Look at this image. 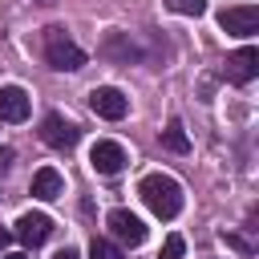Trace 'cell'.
<instances>
[{"label":"cell","mask_w":259,"mask_h":259,"mask_svg":"<svg viewBox=\"0 0 259 259\" xmlns=\"http://www.w3.org/2000/svg\"><path fill=\"white\" fill-rule=\"evenodd\" d=\"M138 194H142V202H146L158 219H174V214L182 210V186H178L170 174H146V178L138 182Z\"/></svg>","instance_id":"1"},{"label":"cell","mask_w":259,"mask_h":259,"mask_svg":"<svg viewBox=\"0 0 259 259\" xmlns=\"http://www.w3.org/2000/svg\"><path fill=\"white\" fill-rule=\"evenodd\" d=\"M105 227H109V231H113V239H117V243H125V247H142V243H146V223H142L138 214H130L125 206L109 210V214H105Z\"/></svg>","instance_id":"4"},{"label":"cell","mask_w":259,"mask_h":259,"mask_svg":"<svg viewBox=\"0 0 259 259\" xmlns=\"http://www.w3.org/2000/svg\"><path fill=\"white\" fill-rule=\"evenodd\" d=\"M53 259H77V251H73V247H65V251H57Z\"/></svg>","instance_id":"19"},{"label":"cell","mask_w":259,"mask_h":259,"mask_svg":"<svg viewBox=\"0 0 259 259\" xmlns=\"http://www.w3.org/2000/svg\"><path fill=\"white\" fill-rule=\"evenodd\" d=\"M28 117V93L20 85L0 89V121H24Z\"/></svg>","instance_id":"11"},{"label":"cell","mask_w":259,"mask_h":259,"mask_svg":"<svg viewBox=\"0 0 259 259\" xmlns=\"http://www.w3.org/2000/svg\"><path fill=\"white\" fill-rule=\"evenodd\" d=\"M89 259H121V247L109 239H93L89 243Z\"/></svg>","instance_id":"15"},{"label":"cell","mask_w":259,"mask_h":259,"mask_svg":"<svg viewBox=\"0 0 259 259\" xmlns=\"http://www.w3.org/2000/svg\"><path fill=\"white\" fill-rule=\"evenodd\" d=\"M36 4H57V0H36Z\"/></svg>","instance_id":"21"},{"label":"cell","mask_w":259,"mask_h":259,"mask_svg":"<svg viewBox=\"0 0 259 259\" xmlns=\"http://www.w3.org/2000/svg\"><path fill=\"white\" fill-rule=\"evenodd\" d=\"M182 251H186V239H182V235H166V243H162V255H158V259H182Z\"/></svg>","instance_id":"16"},{"label":"cell","mask_w":259,"mask_h":259,"mask_svg":"<svg viewBox=\"0 0 259 259\" xmlns=\"http://www.w3.org/2000/svg\"><path fill=\"white\" fill-rule=\"evenodd\" d=\"M219 28L231 32V36H251V32H259V8H255V4L223 8V12H219Z\"/></svg>","instance_id":"5"},{"label":"cell","mask_w":259,"mask_h":259,"mask_svg":"<svg viewBox=\"0 0 259 259\" xmlns=\"http://www.w3.org/2000/svg\"><path fill=\"white\" fill-rule=\"evenodd\" d=\"M89 166H93L97 174H121V166H125V150H121L117 142L101 138V142H93V150H89Z\"/></svg>","instance_id":"9"},{"label":"cell","mask_w":259,"mask_h":259,"mask_svg":"<svg viewBox=\"0 0 259 259\" xmlns=\"http://www.w3.org/2000/svg\"><path fill=\"white\" fill-rule=\"evenodd\" d=\"M162 4L178 16H202L206 12V0H162Z\"/></svg>","instance_id":"14"},{"label":"cell","mask_w":259,"mask_h":259,"mask_svg":"<svg viewBox=\"0 0 259 259\" xmlns=\"http://www.w3.org/2000/svg\"><path fill=\"white\" fill-rule=\"evenodd\" d=\"M77 138H81V130H77L73 121H65L61 113H49V117L40 121V142L53 146V150H73Z\"/></svg>","instance_id":"7"},{"label":"cell","mask_w":259,"mask_h":259,"mask_svg":"<svg viewBox=\"0 0 259 259\" xmlns=\"http://www.w3.org/2000/svg\"><path fill=\"white\" fill-rule=\"evenodd\" d=\"M24 247H40L49 235H53V219L49 214H40V210H28V214H20L16 219V231H12Z\"/></svg>","instance_id":"8"},{"label":"cell","mask_w":259,"mask_h":259,"mask_svg":"<svg viewBox=\"0 0 259 259\" xmlns=\"http://www.w3.org/2000/svg\"><path fill=\"white\" fill-rule=\"evenodd\" d=\"M105 61H113V65H130V61H138L142 53H138V45L130 40V32H105V40H101V49H97Z\"/></svg>","instance_id":"10"},{"label":"cell","mask_w":259,"mask_h":259,"mask_svg":"<svg viewBox=\"0 0 259 259\" xmlns=\"http://www.w3.org/2000/svg\"><path fill=\"white\" fill-rule=\"evenodd\" d=\"M255 73H259V49H235L231 57H227V65H223V77L231 81V85H251L255 81Z\"/></svg>","instance_id":"6"},{"label":"cell","mask_w":259,"mask_h":259,"mask_svg":"<svg viewBox=\"0 0 259 259\" xmlns=\"http://www.w3.org/2000/svg\"><path fill=\"white\" fill-rule=\"evenodd\" d=\"M162 146H166L170 154H190V138H186L182 121H170V125L162 130Z\"/></svg>","instance_id":"13"},{"label":"cell","mask_w":259,"mask_h":259,"mask_svg":"<svg viewBox=\"0 0 259 259\" xmlns=\"http://www.w3.org/2000/svg\"><path fill=\"white\" fill-rule=\"evenodd\" d=\"M8 243H12V231H4V227H0V251H4Z\"/></svg>","instance_id":"18"},{"label":"cell","mask_w":259,"mask_h":259,"mask_svg":"<svg viewBox=\"0 0 259 259\" xmlns=\"http://www.w3.org/2000/svg\"><path fill=\"white\" fill-rule=\"evenodd\" d=\"M8 162H12V150H8V146H4V150H0V170H4V166H8Z\"/></svg>","instance_id":"17"},{"label":"cell","mask_w":259,"mask_h":259,"mask_svg":"<svg viewBox=\"0 0 259 259\" xmlns=\"http://www.w3.org/2000/svg\"><path fill=\"white\" fill-rule=\"evenodd\" d=\"M4 259H28V255H4Z\"/></svg>","instance_id":"20"},{"label":"cell","mask_w":259,"mask_h":259,"mask_svg":"<svg viewBox=\"0 0 259 259\" xmlns=\"http://www.w3.org/2000/svg\"><path fill=\"white\" fill-rule=\"evenodd\" d=\"M28 190H32V198H40V202H49V198H57V194H61V174H57L53 166H40V170L32 174V182H28Z\"/></svg>","instance_id":"12"},{"label":"cell","mask_w":259,"mask_h":259,"mask_svg":"<svg viewBox=\"0 0 259 259\" xmlns=\"http://www.w3.org/2000/svg\"><path fill=\"white\" fill-rule=\"evenodd\" d=\"M89 109H93L97 117H105V121H121V117L130 113V97H125L121 89H113V85H97V89L89 93Z\"/></svg>","instance_id":"3"},{"label":"cell","mask_w":259,"mask_h":259,"mask_svg":"<svg viewBox=\"0 0 259 259\" xmlns=\"http://www.w3.org/2000/svg\"><path fill=\"white\" fill-rule=\"evenodd\" d=\"M45 57H49V65L61 69V73H77V69L85 65V49L73 45V36H69L61 24H49V28H45Z\"/></svg>","instance_id":"2"}]
</instances>
